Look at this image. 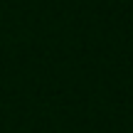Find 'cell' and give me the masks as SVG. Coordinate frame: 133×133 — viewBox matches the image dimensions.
Returning a JSON list of instances; mask_svg holds the SVG:
<instances>
[]
</instances>
